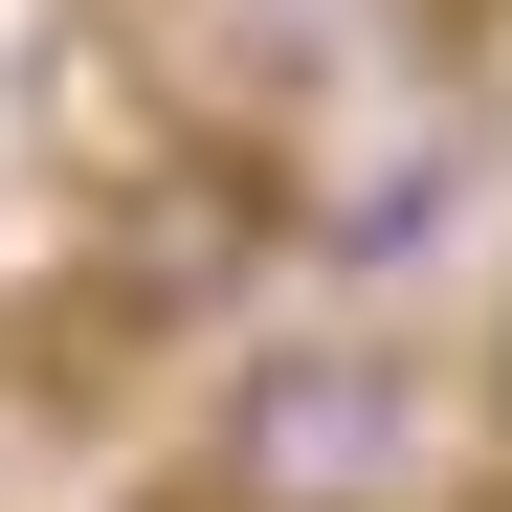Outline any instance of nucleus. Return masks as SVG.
I'll use <instances>...</instances> for the list:
<instances>
[{
	"label": "nucleus",
	"instance_id": "obj_2",
	"mask_svg": "<svg viewBox=\"0 0 512 512\" xmlns=\"http://www.w3.org/2000/svg\"><path fill=\"white\" fill-rule=\"evenodd\" d=\"M268 245H290V179L245 134H179V156H134L112 223H90V334H201L268 290Z\"/></svg>",
	"mask_w": 512,
	"mask_h": 512
},
{
	"label": "nucleus",
	"instance_id": "obj_3",
	"mask_svg": "<svg viewBox=\"0 0 512 512\" xmlns=\"http://www.w3.org/2000/svg\"><path fill=\"white\" fill-rule=\"evenodd\" d=\"M490 446H512V312H490Z\"/></svg>",
	"mask_w": 512,
	"mask_h": 512
},
{
	"label": "nucleus",
	"instance_id": "obj_1",
	"mask_svg": "<svg viewBox=\"0 0 512 512\" xmlns=\"http://www.w3.org/2000/svg\"><path fill=\"white\" fill-rule=\"evenodd\" d=\"M223 512H446V379L401 334H268L201 423Z\"/></svg>",
	"mask_w": 512,
	"mask_h": 512
}]
</instances>
